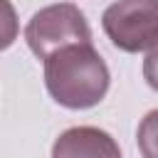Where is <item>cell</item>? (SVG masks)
Listing matches in <instances>:
<instances>
[{
    "instance_id": "1",
    "label": "cell",
    "mask_w": 158,
    "mask_h": 158,
    "mask_svg": "<svg viewBox=\"0 0 158 158\" xmlns=\"http://www.w3.org/2000/svg\"><path fill=\"white\" fill-rule=\"evenodd\" d=\"M44 84L49 96L67 109L96 106L111 84L109 67L94 44H72L44 59Z\"/></svg>"
},
{
    "instance_id": "2",
    "label": "cell",
    "mask_w": 158,
    "mask_h": 158,
    "mask_svg": "<svg viewBox=\"0 0 158 158\" xmlns=\"http://www.w3.org/2000/svg\"><path fill=\"white\" fill-rule=\"evenodd\" d=\"M27 47L35 57L42 62L52 57L54 52L72 47V44H89L91 30L84 17V12L72 2H57L47 5L40 12L32 15V20L25 27Z\"/></svg>"
},
{
    "instance_id": "3",
    "label": "cell",
    "mask_w": 158,
    "mask_h": 158,
    "mask_svg": "<svg viewBox=\"0 0 158 158\" xmlns=\"http://www.w3.org/2000/svg\"><path fill=\"white\" fill-rule=\"evenodd\" d=\"M101 27L121 52H143L158 44V0H116L101 15Z\"/></svg>"
},
{
    "instance_id": "4",
    "label": "cell",
    "mask_w": 158,
    "mask_h": 158,
    "mask_svg": "<svg viewBox=\"0 0 158 158\" xmlns=\"http://www.w3.org/2000/svg\"><path fill=\"white\" fill-rule=\"evenodd\" d=\"M52 158H121V148L111 133L96 126H74L59 133Z\"/></svg>"
},
{
    "instance_id": "5",
    "label": "cell",
    "mask_w": 158,
    "mask_h": 158,
    "mask_svg": "<svg viewBox=\"0 0 158 158\" xmlns=\"http://www.w3.org/2000/svg\"><path fill=\"white\" fill-rule=\"evenodd\" d=\"M136 141H138V151L143 158H158V109L143 116V121L138 123Z\"/></svg>"
},
{
    "instance_id": "6",
    "label": "cell",
    "mask_w": 158,
    "mask_h": 158,
    "mask_svg": "<svg viewBox=\"0 0 158 158\" xmlns=\"http://www.w3.org/2000/svg\"><path fill=\"white\" fill-rule=\"evenodd\" d=\"M143 79H146V84L151 86V89H156L158 91V44L146 54V59H143Z\"/></svg>"
}]
</instances>
